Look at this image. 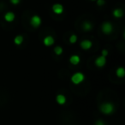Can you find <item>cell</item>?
Segmentation results:
<instances>
[{"label": "cell", "instance_id": "1", "mask_svg": "<svg viewBox=\"0 0 125 125\" xmlns=\"http://www.w3.org/2000/svg\"><path fill=\"white\" fill-rule=\"evenodd\" d=\"M114 104L112 103H110V102H105V103H103L102 104L100 105V111L102 113L105 115H110L111 113H113L114 111Z\"/></svg>", "mask_w": 125, "mask_h": 125}, {"label": "cell", "instance_id": "2", "mask_svg": "<svg viewBox=\"0 0 125 125\" xmlns=\"http://www.w3.org/2000/svg\"><path fill=\"white\" fill-rule=\"evenodd\" d=\"M84 80H85V75L82 73H81V72L75 73L71 76V82L74 84H75V85H78V84L82 83Z\"/></svg>", "mask_w": 125, "mask_h": 125}, {"label": "cell", "instance_id": "3", "mask_svg": "<svg viewBox=\"0 0 125 125\" xmlns=\"http://www.w3.org/2000/svg\"><path fill=\"white\" fill-rule=\"evenodd\" d=\"M102 31L105 34H110L113 31V26L111 22L106 21L102 24Z\"/></svg>", "mask_w": 125, "mask_h": 125}, {"label": "cell", "instance_id": "4", "mask_svg": "<svg viewBox=\"0 0 125 125\" xmlns=\"http://www.w3.org/2000/svg\"><path fill=\"white\" fill-rule=\"evenodd\" d=\"M106 63V57L100 56V57H98L95 59V65L99 68H102L105 65Z\"/></svg>", "mask_w": 125, "mask_h": 125}, {"label": "cell", "instance_id": "5", "mask_svg": "<svg viewBox=\"0 0 125 125\" xmlns=\"http://www.w3.org/2000/svg\"><path fill=\"white\" fill-rule=\"evenodd\" d=\"M30 24L33 27V28H38L41 24V19L39 16H33L30 20Z\"/></svg>", "mask_w": 125, "mask_h": 125}, {"label": "cell", "instance_id": "6", "mask_svg": "<svg viewBox=\"0 0 125 125\" xmlns=\"http://www.w3.org/2000/svg\"><path fill=\"white\" fill-rule=\"evenodd\" d=\"M52 10L55 14L57 15H60L63 12V6L60 4H56L52 6Z\"/></svg>", "mask_w": 125, "mask_h": 125}, {"label": "cell", "instance_id": "7", "mask_svg": "<svg viewBox=\"0 0 125 125\" xmlns=\"http://www.w3.org/2000/svg\"><path fill=\"white\" fill-rule=\"evenodd\" d=\"M93 45V43L92 41L88 40H82L81 42V47H82L83 50H89V49L92 47Z\"/></svg>", "mask_w": 125, "mask_h": 125}, {"label": "cell", "instance_id": "8", "mask_svg": "<svg viewBox=\"0 0 125 125\" xmlns=\"http://www.w3.org/2000/svg\"><path fill=\"white\" fill-rule=\"evenodd\" d=\"M54 38L52 36H51V35H48V36L45 37V39H44L43 42H44V45H45V46H51V45H52L54 44Z\"/></svg>", "mask_w": 125, "mask_h": 125}, {"label": "cell", "instance_id": "9", "mask_svg": "<svg viewBox=\"0 0 125 125\" xmlns=\"http://www.w3.org/2000/svg\"><path fill=\"white\" fill-rule=\"evenodd\" d=\"M70 62L73 65H77L81 62V57L78 55H72L70 58Z\"/></svg>", "mask_w": 125, "mask_h": 125}, {"label": "cell", "instance_id": "10", "mask_svg": "<svg viewBox=\"0 0 125 125\" xmlns=\"http://www.w3.org/2000/svg\"><path fill=\"white\" fill-rule=\"evenodd\" d=\"M4 20L8 22H11L15 20V14L13 12H7L4 15Z\"/></svg>", "mask_w": 125, "mask_h": 125}, {"label": "cell", "instance_id": "11", "mask_svg": "<svg viewBox=\"0 0 125 125\" xmlns=\"http://www.w3.org/2000/svg\"><path fill=\"white\" fill-rule=\"evenodd\" d=\"M56 100L59 104H64L66 103V97L62 94H58L56 98Z\"/></svg>", "mask_w": 125, "mask_h": 125}, {"label": "cell", "instance_id": "12", "mask_svg": "<svg viewBox=\"0 0 125 125\" xmlns=\"http://www.w3.org/2000/svg\"><path fill=\"white\" fill-rule=\"evenodd\" d=\"M116 76L119 77V78H123L125 75V70L123 67H120V68L116 69Z\"/></svg>", "mask_w": 125, "mask_h": 125}, {"label": "cell", "instance_id": "13", "mask_svg": "<svg viewBox=\"0 0 125 125\" xmlns=\"http://www.w3.org/2000/svg\"><path fill=\"white\" fill-rule=\"evenodd\" d=\"M113 16L116 18H120L123 16V11L121 9H116L113 10Z\"/></svg>", "mask_w": 125, "mask_h": 125}, {"label": "cell", "instance_id": "14", "mask_svg": "<svg viewBox=\"0 0 125 125\" xmlns=\"http://www.w3.org/2000/svg\"><path fill=\"white\" fill-rule=\"evenodd\" d=\"M23 40H24V39H23V37L21 36V35H17V36L14 39V43L16 44V45H20L22 44Z\"/></svg>", "mask_w": 125, "mask_h": 125}, {"label": "cell", "instance_id": "15", "mask_svg": "<svg viewBox=\"0 0 125 125\" xmlns=\"http://www.w3.org/2000/svg\"><path fill=\"white\" fill-rule=\"evenodd\" d=\"M82 28H83V29L85 31H90L93 28V25L90 22H88V21H85L83 23V25H82Z\"/></svg>", "mask_w": 125, "mask_h": 125}, {"label": "cell", "instance_id": "16", "mask_svg": "<svg viewBox=\"0 0 125 125\" xmlns=\"http://www.w3.org/2000/svg\"><path fill=\"white\" fill-rule=\"evenodd\" d=\"M62 52H63V50H62V48L61 46H56L54 48V52L57 55H61L62 53Z\"/></svg>", "mask_w": 125, "mask_h": 125}, {"label": "cell", "instance_id": "17", "mask_svg": "<svg viewBox=\"0 0 125 125\" xmlns=\"http://www.w3.org/2000/svg\"><path fill=\"white\" fill-rule=\"evenodd\" d=\"M76 41H77V36L75 34H72L70 37V42L71 44H75Z\"/></svg>", "mask_w": 125, "mask_h": 125}, {"label": "cell", "instance_id": "18", "mask_svg": "<svg viewBox=\"0 0 125 125\" xmlns=\"http://www.w3.org/2000/svg\"><path fill=\"white\" fill-rule=\"evenodd\" d=\"M104 3H105L104 2V0H98L97 1V4L99 6H102L103 4H104Z\"/></svg>", "mask_w": 125, "mask_h": 125}, {"label": "cell", "instance_id": "19", "mask_svg": "<svg viewBox=\"0 0 125 125\" xmlns=\"http://www.w3.org/2000/svg\"><path fill=\"white\" fill-rule=\"evenodd\" d=\"M95 125H104V123L102 120H98L95 122Z\"/></svg>", "mask_w": 125, "mask_h": 125}, {"label": "cell", "instance_id": "20", "mask_svg": "<svg viewBox=\"0 0 125 125\" xmlns=\"http://www.w3.org/2000/svg\"><path fill=\"white\" fill-rule=\"evenodd\" d=\"M108 55V51L106 50V49H104V50L102 51V56L103 57H106V56Z\"/></svg>", "mask_w": 125, "mask_h": 125}, {"label": "cell", "instance_id": "21", "mask_svg": "<svg viewBox=\"0 0 125 125\" xmlns=\"http://www.w3.org/2000/svg\"><path fill=\"white\" fill-rule=\"evenodd\" d=\"M10 2H11V4H19L20 0H10Z\"/></svg>", "mask_w": 125, "mask_h": 125}, {"label": "cell", "instance_id": "22", "mask_svg": "<svg viewBox=\"0 0 125 125\" xmlns=\"http://www.w3.org/2000/svg\"><path fill=\"white\" fill-rule=\"evenodd\" d=\"M93 1H95V0H93Z\"/></svg>", "mask_w": 125, "mask_h": 125}]
</instances>
